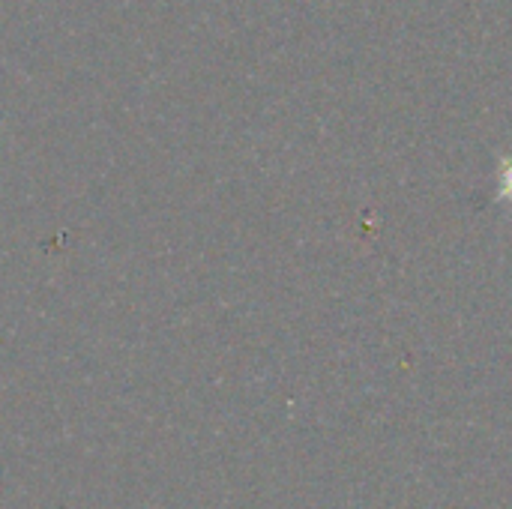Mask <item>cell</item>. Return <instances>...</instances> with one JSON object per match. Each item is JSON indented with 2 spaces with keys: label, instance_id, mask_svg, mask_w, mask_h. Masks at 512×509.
Returning a JSON list of instances; mask_svg holds the SVG:
<instances>
[{
  "label": "cell",
  "instance_id": "obj_1",
  "mask_svg": "<svg viewBox=\"0 0 512 509\" xmlns=\"http://www.w3.org/2000/svg\"><path fill=\"white\" fill-rule=\"evenodd\" d=\"M501 180H504V195L512 198V159L504 162V168H501Z\"/></svg>",
  "mask_w": 512,
  "mask_h": 509
}]
</instances>
